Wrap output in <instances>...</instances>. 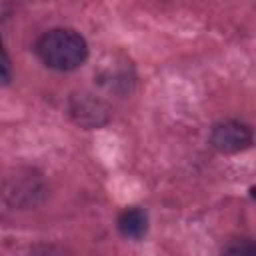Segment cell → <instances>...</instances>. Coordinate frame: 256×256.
Masks as SVG:
<instances>
[{
	"mask_svg": "<svg viewBox=\"0 0 256 256\" xmlns=\"http://www.w3.org/2000/svg\"><path fill=\"white\" fill-rule=\"evenodd\" d=\"M10 80H12V64H10V56L0 36V84H8Z\"/></svg>",
	"mask_w": 256,
	"mask_h": 256,
	"instance_id": "5",
	"label": "cell"
},
{
	"mask_svg": "<svg viewBox=\"0 0 256 256\" xmlns=\"http://www.w3.org/2000/svg\"><path fill=\"white\" fill-rule=\"evenodd\" d=\"M210 144L224 154L246 150L252 144V128L240 120H224L214 124L210 132Z\"/></svg>",
	"mask_w": 256,
	"mask_h": 256,
	"instance_id": "2",
	"label": "cell"
},
{
	"mask_svg": "<svg viewBox=\"0 0 256 256\" xmlns=\"http://www.w3.org/2000/svg\"><path fill=\"white\" fill-rule=\"evenodd\" d=\"M116 226H118V230L124 238L140 240L148 232V214L138 206H130V208L120 212V216L116 220Z\"/></svg>",
	"mask_w": 256,
	"mask_h": 256,
	"instance_id": "3",
	"label": "cell"
},
{
	"mask_svg": "<svg viewBox=\"0 0 256 256\" xmlns=\"http://www.w3.org/2000/svg\"><path fill=\"white\" fill-rule=\"evenodd\" d=\"M222 256H256V246L252 238L240 236V238H230L222 246Z\"/></svg>",
	"mask_w": 256,
	"mask_h": 256,
	"instance_id": "4",
	"label": "cell"
},
{
	"mask_svg": "<svg viewBox=\"0 0 256 256\" xmlns=\"http://www.w3.org/2000/svg\"><path fill=\"white\" fill-rule=\"evenodd\" d=\"M38 58L54 70L68 72L82 66L88 58V44L72 28H52L44 32L34 46Z\"/></svg>",
	"mask_w": 256,
	"mask_h": 256,
	"instance_id": "1",
	"label": "cell"
}]
</instances>
